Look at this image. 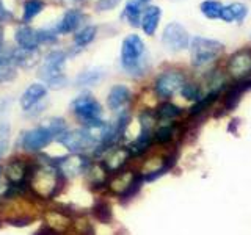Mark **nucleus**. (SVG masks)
Here are the masks:
<instances>
[{
    "label": "nucleus",
    "instance_id": "f8f14e48",
    "mask_svg": "<svg viewBox=\"0 0 251 235\" xmlns=\"http://www.w3.org/2000/svg\"><path fill=\"white\" fill-rule=\"evenodd\" d=\"M53 162L65 177H74L82 174V172H86V169L91 164L88 157H85L83 154H71L68 157H63V159Z\"/></svg>",
    "mask_w": 251,
    "mask_h": 235
},
{
    "label": "nucleus",
    "instance_id": "c85d7f7f",
    "mask_svg": "<svg viewBox=\"0 0 251 235\" xmlns=\"http://www.w3.org/2000/svg\"><path fill=\"white\" fill-rule=\"evenodd\" d=\"M43 10H44L43 0H27V2L24 3L22 21L24 22H30L31 19H35L39 13H43Z\"/></svg>",
    "mask_w": 251,
    "mask_h": 235
},
{
    "label": "nucleus",
    "instance_id": "4c0bfd02",
    "mask_svg": "<svg viewBox=\"0 0 251 235\" xmlns=\"http://www.w3.org/2000/svg\"><path fill=\"white\" fill-rule=\"evenodd\" d=\"M6 151H8V143L6 141H0V159L6 154Z\"/></svg>",
    "mask_w": 251,
    "mask_h": 235
},
{
    "label": "nucleus",
    "instance_id": "cd10ccee",
    "mask_svg": "<svg viewBox=\"0 0 251 235\" xmlns=\"http://www.w3.org/2000/svg\"><path fill=\"white\" fill-rule=\"evenodd\" d=\"M102 78H104V72H102L100 69H88L77 75L75 83L77 86H93V85H98Z\"/></svg>",
    "mask_w": 251,
    "mask_h": 235
},
{
    "label": "nucleus",
    "instance_id": "423d86ee",
    "mask_svg": "<svg viewBox=\"0 0 251 235\" xmlns=\"http://www.w3.org/2000/svg\"><path fill=\"white\" fill-rule=\"evenodd\" d=\"M185 74L179 69H168L159 74L154 80V93L157 97L168 100L173 96L180 93L185 85Z\"/></svg>",
    "mask_w": 251,
    "mask_h": 235
},
{
    "label": "nucleus",
    "instance_id": "393cba45",
    "mask_svg": "<svg viewBox=\"0 0 251 235\" xmlns=\"http://www.w3.org/2000/svg\"><path fill=\"white\" fill-rule=\"evenodd\" d=\"M177 132V124L170 122V124H162L159 129L154 130V143L157 144H168L173 141Z\"/></svg>",
    "mask_w": 251,
    "mask_h": 235
},
{
    "label": "nucleus",
    "instance_id": "b1692460",
    "mask_svg": "<svg viewBox=\"0 0 251 235\" xmlns=\"http://www.w3.org/2000/svg\"><path fill=\"white\" fill-rule=\"evenodd\" d=\"M143 11H145L143 3L138 2V0H129V2L126 3L123 16L126 18V21H127V24L130 27H140Z\"/></svg>",
    "mask_w": 251,
    "mask_h": 235
},
{
    "label": "nucleus",
    "instance_id": "58836bf2",
    "mask_svg": "<svg viewBox=\"0 0 251 235\" xmlns=\"http://www.w3.org/2000/svg\"><path fill=\"white\" fill-rule=\"evenodd\" d=\"M2 39H3V30L2 25H0V47H2Z\"/></svg>",
    "mask_w": 251,
    "mask_h": 235
},
{
    "label": "nucleus",
    "instance_id": "9b49d317",
    "mask_svg": "<svg viewBox=\"0 0 251 235\" xmlns=\"http://www.w3.org/2000/svg\"><path fill=\"white\" fill-rule=\"evenodd\" d=\"M251 91V77H245L240 78V80H235V83L232 86L227 88V91L225 93V96L222 99V116L227 112H232V110L239 105V102L242 99V96L245 93Z\"/></svg>",
    "mask_w": 251,
    "mask_h": 235
},
{
    "label": "nucleus",
    "instance_id": "a211bd4d",
    "mask_svg": "<svg viewBox=\"0 0 251 235\" xmlns=\"http://www.w3.org/2000/svg\"><path fill=\"white\" fill-rule=\"evenodd\" d=\"M11 57L16 66L24 69H31L41 61V55L38 49H22V47H14L11 49Z\"/></svg>",
    "mask_w": 251,
    "mask_h": 235
},
{
    "label": "nucleus",
    "instance_id": "6e6552de",
    "mask_svg": "<svg viewBox=\"0 0 251 235\" xmlns=\"http://www.w3.org/2000/svg\"><path fill=\"white\" fill-rule=\"evenodd\" d=\"M130 152L127 147L124 146H113L108 147L107 151H104L100 154V164L104 166V169L108 172L110 176L116 174L124 169V166L127 164V162L130 160Z\"/></svg>",
    "mask_w": 251,
    "mask_h": 235
},
{
    "label": "nucleus",
    "instance_id": "ddd939ff",
    "mask_svg": "<svg viewBox=\"0 0 251 235\" xmlns=\"http://www.w3.org/2000/svg\"><path fill=\"white\" fill-rule=\"evenodd\" d=\"M28 172L30 163L24 162L22 159H11L3 168V176L10 185H27Z\"/></svg>",
    "mask_w": 251,
    "mask_h": 235
},
{
    "label": "nucleus",
    "instance_id": "473e14b6",
    "mask_svg": "<svg viewBox=\"0 0 251 235\" xmlns=\"http://www.w3.org/2000/svg\"><path fill=\"white\" fill-rule=\"evenodd\" d=\"M57 30H39L38 38H39V46L41 44H53L57 41Z\"/></svg>",
    "mask_w": 251,
    "mask_h": 235
},
{
    "label": "nucleus",
    "instance_id": "c9c22d12",
    "mask_svg": "<svg viewBox=\"0 0 251 235\" xmlns=\"http://www.w3.org/2000/svg\"><path fill=\"white\" fill-rule=\"evenodd\" d=\"M35 235H60V232L57 229H53L52 226H44L38 232H35Z\"/></svg>",
    "mask_w": 251,
    "mask_h": 235
},
{
    "label": "nucleus",
    "instance_id": "dca6fc26",
    "mask_svg": "<svg viewBox=\"0 0 251 235\" xmlns=\"http://www.w3.org/2000/svg\"><path fill=\"white\" fill-rule=\"evenodd\" d=\"M83 21H85V14L82 13V10H68L63 14V18L60 19L55 30H57L58 35L74 33V31L80 30Z\"/></svg>",
    "mask_w": 251,
    "mask_h": 235
},
{
    "label": "nucleus",
    "instance_id": "a878e982",
    "mask_svg": "<svg viewBox=\"0 0 251 235\" xmlns=\"http://www.w3.org/2000/svg\"><path fill=\"white\" fill-rule=\"evenodd\" d=\"M96 35H98V28L94 25L82 27L80 30L75 31L74 43H75L77 47H86L88 44H91L94 39H96Z\"/></svg>",
    "mask_w": 251,
    "mask_h": 235
},
{
    "label": "nucleus",
    "instance_id": "412c9836",
    "mask_svg": "<svg viewBox=\"0 0 251 235\" xmlns=\"http://www.w3.org/2000/svg\"><path fill=\"white\" fill-rule=\"evenodd\" d=\"M14 41L18 44V47H22V49H38L39 47L38 31L30 25H21L16 30Z\"/></svg>",
    "mask_w": 251,
    "mask_h": 235
},
{
    "label": "nucleus",
    "instance_id": "bb28decb",
    "mask_svg": "<svg viewBox=\"0 0 251 235\" xmlns=\"http://www.w3.org/2000/svg\"><path fill=\"white\" fill-rule=\"evenodd\" d=\"M223 3L218 0H202L200 3V11L206 19L215 21L220 19V13H222Z\"/></svg>",
    "mask_w": 251,
    "mask_h": 235
},
{
    "label": "nucleus",
    "instance_id": "2eb2a0df",
    "mask_svg": "<svg viewBox=\"0 0 251 235\" xmlns=\"http://www.w3.org/2000/svg\"><path fill=\"white\" fill-rule=\"evenodd\" d=\"M47 96V86L44 83H31L21 96V107L25 112H30Z\"/></svg>",
    "mask_w": 251,
    "mask_h": 235
},
{
    "label": "nucleus",
    "instance_id": "9d476101",
    "mask_svg": "<svg viewBox=\"0 0 251 235\" xmlns=\"http://www.w3.org/2000/svg\"><path fill=\"white\" fill-rule=\"evenodd\" d=\"M226 72L235 80L250 77L251 74V49L243 47V49L235 50L226 63Z\"/></svg>",
    "mask_w": 251,
    "mask_h": 235
},
{
    "label": "nucleus",
    "instance_id": "c756f323",
    "mask_svg": "<svg viewBox=\"0 0 251 235\" xmlns=\"http://www.w3.org/2000/svg\"><path fill=\"white\" fill-rule=\"evenodd\" d=\"M43 125L50 132V135L53 137V140H58L63 133L68 132L66 121L61 119V118H50V119H47Z\"/></svg>",
    "mask_w": 251,
    "mask_h": 235
},
{
    "label": "nucleus",
    "instance_id": "aec40b11",
    "mask_svg": "<svg viewBox=\"0 0 251 235\" xmlns=\"http://www.w3.org/2000/svg\"><path fill=\"white\" fill-rule=\"evenodd\" d=\"M154 113L157 118V122L170 124V122H176L179 118L184 115V110L170 100H165L154 110Z\"/></svg>",
    "mask_w": 251,
    "mask_h": 235
},
{
    "label": "nucleus",
    "instance_id": "72a5a7b5",
    "mask_svg": "<svg viewBox=\"0 0 251 235\" xmlns=\"http://www.w3.org/2000/svg\"><path fill=\"white\" fill-rule=\"evenodd\" d=\"M121 3V0H98L96 10L98 11H112Z\"/></svg>",
    "mask_w": 251,
    "mask_h": 235
},
{
    "label": "nucleus",
    "instance_id": "6ab92c4d",
    "mask_svg": "<svg viewBox=\"0 0 251 235\" xmlns=\"http://www.w3.org/2000/svg\"><path fill=\"white\" fill-rule=\"evenodd\" d=\"M248 16V6L242 2H231L227 5H223L222 13H220V19L226 24H232L237 22L242 24L247 19Z\"/></svg>",
    "mask_w": 251,
    "mask_h": 235
},
{
    "label": "nucleus",
    "instance_id": "7c9ffc66",
    "mask_svg": "<svg viewBox=\"0 0 251 235\" xmlns=\"http://www.w3.org/2000/svg\"><path fill=\"white\" fill-rule=\"evenodd\" d=\"M180 96L184 99L190 100V102H198L204 93L201 90V86L198 83H193V82H185V85L182 86V90H180Z\"/></svg>",
    "mask_w": 251,
    "mask_h": 235
},
{
    "label": "nucleus",
    "instance_id": "e433bc0d",
    "mask_svg": "<svg viewBox=\"0 0 251 235\" xmlns=\"http://www.w3.org/2000/svg\"><path fill=\"white\" fill-rule=\"evenodd\" d=\"M8 18H10V13H8V11L5 10L3 2H2V0H0V22L5 21V19H8Z\"/></svg>",
    "mask_w": 251,
    "mask_h": 235
},
{
    "label": "nucleus",
    "instance_id": "a19ab883",
    "mask_svg": "<svg viewBox=\"0 0 251 235\" xmlns=\"http://www.w3.org/2000/svg\"><path fill=\"white\" fill-rule=\"evenodd\" d=\"M2 171H3V168H2V166H0V177H2V174H3V172H2Z\"/></svg>",
    "mask_w": 251,
    "mask_h": 235
},
{
    "label": "nucleus",
    "instance_id": "f03ea898",
    "mask_svg": "<svg viewBox=\"0 0 251 235\" xmlns=\"http://www.w3.org/2000/svg\"><path fill=\"white\" fill-rule=\"evenodd\" d=\"M121 66L132 77H141L148 70L146 46L140 35L130 33L121 44Z\"/></svg>",
    "mask_w": 251,
    "mask_h": 235
},
{
    "label": "nucleus",
    "instance_id": "79ce46f5",
    "mask_svg": "<svg viewBox=\"0 0 251 235\" xmlns=\"http://www.w3.org/2000/svg\"><path fill=\"white\" fill-rule=\"evenodd\" d=\"M250 39H251V33H250Z\"/></svg>",
    "mask_w": 251,
    "mask_h": 235
},
{
    "label": "nucleus",
    "instance_id": "f704fd0d",
    "mask_svg": "<svg viewBox=\"0 0 251 235\" xmlns=\"http://www.w3.org/2000/svg\"><path fill=\"white\" fill-rule=\"evenodd\" d=\"M66 10H80L86 0H60Z\"/></svg>",
    "mask_w": 251,
    "mask_h": 235
},
{
    "label": "nucleus",
    "instance_id": "f3484780",
    "mask_svg": "<svg viewBox=\"0 0 251 235\" xmlns=\"http://www.w3.org/2000/svg\"><path fill=\"white\" fill-rule=\"evenodd\" d=\"M162 21V8L159 5H148L141 16V30L146 36H154Z\"/></svg>",
    "mask_w": 251,
    "mask_h": 235
},
{
    "label": "nucleus",
    "instance_id": "20e7f679",
    "mask_svg": "<svg viewBox=\"0 0 251 235\" xmlns=\"http://www.w3.org/2000/svg\"><path fill=\"white\" fill-rule=\"evenodd\" d=\"M66 63V53L63 50H50L43 58V65L39 68L38 77L41 82L52 90H61L68 83V78L63 72Z\"/></svg>",
    "mask_w": 251,
    "mask_h": 235
},
{
    "label": "nucleus",
    "instance_id": "2f4dec72",
    "mask_svg": "<svg viewBox=\"0 0 251 235\" xmlns=\"http://www.w3.org/2000/svg\"><path fill=\"white\" fill-rule=\"evenodd\" d=\"M93 215L96 216L100 223H108L110 219H112V209H110V206H108L107 202L99 201V202L94 204Z\"/></svg>",
    "mask_w": 251,
    "mask_h": 235
},
{
    "label": "nucleus",
    "instance_id": "f257e3e1",
    "mask_svg": "<svg viewBox=\"0 0 251 235\" xmlns=\"http://www.w3.org/2000/svg\"><path fill=\"white\" fill-rule=\"evenodd\" d=\"M65 176L55 164L53 160L39 159L35 163H30V172L27 187L38 198L52 199L61 190Z\"/></svg>",
    "mask_w": 251,
    "mask_h": 235
},
{
    "label": "nucleus",
    "instance_id": "7ed1b4c3",
    "mask_svg": "<svg viewBox=\"0 0 251 235\" xmlns=\"http://www.w3.org/2000/svg\"><path fill=\"white\" fill-rule=\"evenodd\" d=\"M188 50H190L192 66L196 69H202L220 58V55L225 50V44L214 38H204L196 35L192 36Z\"/></svg>",
    "mask_w": 251,
    "mask_h": 235
},
{
    "label": "nucleus",
    "instance_id": "1a4fd4ad",
    "mask_svg": "<svg viewBox=\"0 0 251 235\" xmlns=\"http://www.w3.org/2000/svg\"><path fill=\"white\" fill-rule=\"evenodd\" d=\"M53 141V137L44 125H38L35 129H30L22 133L21 146L27 152H39L47 147Z\"/></svg>",
    "mask_w": 251,
    "mask_h": 235
},
{
    "label": "nucleus",
    "instance_id": "4468645a",
    "mask_svg": "<svg viewBox=\"0 0 251 235\" xmlns=\"http://www.w3.org/2000/svg\"><path fill=\"white\" fill-rule=\"evenodd\" d=\"M132 100V91L126 85H115L108 91L107 96V105L113 112H123Z\"/></svg>",
    "mask_w": 251,
    "mask_h": 235
},
{
    "label": "nucleus",
    "instance_id": "ea45409f",
    "mask_svg": "<svg viewBox=\"0 0 251 235\" xmlns=\"http://www.w3.org/2000/svg\"><path fill=\"white\" fill-rule=\"evenodd\" d=\"M138 2H141V3L145 5V3H149V2H151V0H138Z\"/></svg>",
    "mask_w": 251,
    "mask_h": 235
},
{
    "label": "nucleus",
    "instance_id": "4be33fe9",
    "mask_svg": "<svg viewBox=\"0 0 251 235\" xmlns=\"http://www.w3.org/2000/svg\"><path fill=\"white\" fill-rule=\"evenodd\" d=\"M16 66L13 57H11V49L6 47H0V83L11 82L16 78L18 72H16Z\"/></svg>",
    "mask_w": 251,
    "mask_h": 235
},
{
    "label": "nucleus",
    "instance_id": "39448f33",
    "mask_svg": "<svg viewBox=\"0 0 251 235\" xmlns=\"http://www.w3.org/2000/svg\"><path fill=\"white\" fill-rule=\"evenodd\" d=\"M71 110L77 119H80L83 127H94L102 122V107L91 94H80L71 104Z\"/></svg>",
    "mask_w": 251,
    "mask_h": 235
},
{
    "label": "nucleus",
    "instance_id": "5701e85b",
    "mask_svg": "<svg viewBox=\"0 0 251 235\" xmlns=\"http://www.w3.org/2000/svg\"><path fill=\"white\" fill-rule=\"evenodd\" d=\"M220 94H222V90H210L207 94H204L198 102H195L192 105L190 112H188V116L195 118V116L202 115L204 112H207V110L214 107V104L220 99Z\"/></svg>",
    "mask_w": 251,
    "mask_h": 235
},
{
    "label": "nucleus",
    "instance_id": "0eeeda50",
    "mask_svg": "<svg viewBox=\"0 0 251 235\" xmlns=\"http://www.w3.org/2000/svg\"><path fill=\"white\" fill-rule=\"evenodd\" d=\"M190 33L188 30L179 22H170L165 25L163 31H162V46L163 49L170 52V53H179L185 49H188L190 46Z\"/></svg>",
    "mask_w": 251,
    "mask_h": 235
}]
</instances>
